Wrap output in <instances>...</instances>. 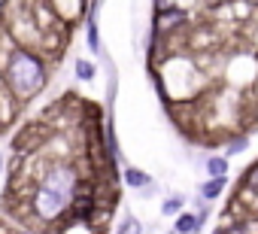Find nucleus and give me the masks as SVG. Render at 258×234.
<instances>
[{"mask_svg":"<svg viewBox=\"0 0 258 234\" xmlns=\"http://www.w3.org/2000/svg\"><path fill=\"white\" fill-rule=\"evenodd\" d=\"M137 231H140L137 219H124V225H121V231H118V234H137Z\"/></svg>","mask_w":258,"mask_h":234,"instance_id":"obj_11","label":"nucleus"},{"mask_svg":"<svg viewBox=\"0 0 258 234\" xmlns=\"http://www.w3.org/2000/svg\"><path fill=\"white\" fill-rule=\"evenodd\" d=\"M179 207H182V198H179V195H173V198H167V201H164V207H161V210H164L167 216H173V213H179Z\"/></svg>","mask_w":258,"mask_h":234,"instance_id":"obj_10","label":"nucleus"},{"mask_svg":"<svg viewBox=\"0 0 258 234\" xmlns=\"http://www.w3.org/2000/svg\"><path fill=\"white\" fill-rule=\"evenodd\" d=\"M198 228H201V219L191 216V213H182V216L176 219V234H191V231H198Z\"/></svg>","mask_w":258,"mask_h":234,"instance_id":"obj_6","label":"nucleus"},{"mask_svg":"<svg viewBox=\"0 0 258 234\" xmlns=\"http://www.w3.org/2000/svg\"><path fill=\"white\" fill-rule=\"evenodd\" d=\"M228 186V180H225V173L222 177H210V183H204V189H201V195L207 198V201H213V198H219L222 195V189Z\"/></svg>","mask_w":258,"mask_h":234,"instance_id":"obj_5","label":"nucleus"},{"mask_svg":"<svg viewBox=\"0 0 258 234\" xmlns=\"http://www.w3.org/2000/svg\"><path fill=\"white\" fill-rule=\"evenodd\" d=\"M0 173H4V158H0Z\"/></svg>","mask_w":258,"mask_h":234,"instance_id":"obj_13","label":"nucleus"},{"mask_svg":"<svg viewBox=\"0 0 258 234\" xmlns=\"http://www.w3.org/2000/svg\"><path fill=\"white\" fill-rule=\"evenodd\" d=\"M85 31H88V49L91 52H100V34H97V25H94V13L88 16V28Z\"/></svg>","mask_w":258,"mask_h":234,"instance_id":"obj_7","label":"nucleus"},{"mask_svg":"<svg viewBox=\"0 0 258 234\" xmlns=\"http://www.w3.org/2000/svg\"><path fill=\"white\" fill-rule=\"evenodd\" d=\"M240 149H246V137H240V140H234V143L228 146V152H240Z\"/></svg>","mask_w":258,"mask_h":234,"instance_id":"obj_12","label":"nucleus"},{"mask_svg":"<svg viewBox=\"0 0 258 234\" xmlns=\"http://www.w3.org/2000/svg\"><path fill=\"white\" fill-rule=\"evenodd\" d=\"M124 183L131 186V189H146L152 180H149V173H143L137 167H124Z\"/></svg>","mask_w":258,"mask_h":234,"instance_id":"obj_4","label":"nucleus"},{"mask_svg":"<svg viewBox=\"0 0 258 234\" xmlns=\"http://www.w3.org/2000/svg\"><path fill=\"white\" fill-rule=\"evenodd\" d=\"M76 76H79L82 82L94 79V64H91V61H85V58H82V61H76Z\"/></svg>","mask_w":258,"mask_h":234,"instance_id":"obj_9","label":"nucleus"},{"mask_svg":"<svg viewBox=\"0 0 258 234\" xmlns=\"http://www.w3.org/2000/svg\"><path fill=\"white\" fill-rule=\"evenodd\" d=\"M207 173H210V177H222V173H228V161L219 158V155L210 158V161H207Z\"/></svg>","mask_w":258,"mask_h":234,"instance_id":"obj_8","label":"nucleus"},{"mask_svg":"<svg viewBox=\"0 0 258 234\" xmlns=\"http://www.w3.org/2000/svg\"><path fill=\"white\" fill-rule=\"evenodd\" d=\"M185 22H188V16L182 10H161L158 19H155V28H158V34H170V31L182 28Z\"/></svg>","mask_w":258,"mask_h":234,"instance_id":"obj_3","label":"nucleus"},{"mask_svg":"<svg viewBox=\"0 0 258 234\" xmlns=\"http://www.w3.org/2000/svg\"><path fill=\"white\" fill-rule=\"evenodd\" d=\"M4 70V82H7V91L16 97V100H31L34 94H40L46 88V79H49V64L43 55L31 52L28 46H13L0 64Z\"/></svg>","mask_w":258,"mask_h":234,"instance_id":"obj_2","label":"nucleus"},{"mask_svg":"<svg viewBox=\"0 0 258 234\" xmlns=\"http://www.w3.org/2000/svg\"><path fill=\"white\" fill-rule=\"evenodd\" d=\"M79 170L70 161H52L43 177L37 180V189L31 195V210L40 222L52 225L61 216H67V210L73 207V198L79 195Z\"/></svg>","mask_w":258,"mask_h":234,"instance_id":"obj_1","label":"nucleus"}]
</instances>
